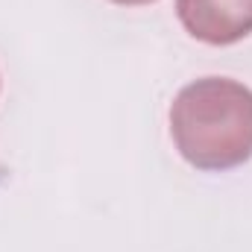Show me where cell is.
I'll use <instances>...</instances> for the list:
<instances>
[{
    "label": "cell",
    "instance_id": "cell-1",
    "mask_svg": "<svg viewBox=\"0 0 252 252\" xmlns=\"http://www.w3.org/2000/svg\"><path fill=\"white\" fill-rule=\"evenodd\" d=\"M170 135L190 167L223 173L252 158V88L229 76L188 82L170 106Z\"/></svg>",
    "mask_w": 252,
    "mask_h": 252
},
{
    "label": "cell",
    "instance_id": "cell-2",
    "mask_svg": "<svg viewBox=\"0 0 252 252\" xmlns=\"http://www.w3.org/2000/svg\"><path fill=\"white\" fill-rule=\"evenodd\" d=\"M176 18L190 38L229 47L252 32V0H176Z\"/></svg>",
    "mask_w": 252,
    "mask_h": 252
},
{
    "label": "cell",
    "instance_id": "cell-3",
    "mask_svg": "<svg viewBox=\"0 0 252 252\" xmlns=\"http://www.w3.org/2000/svg\"><path fill=\"white\" fill-rule=\"evenodd\" d=\"M118 6H147V3H156V0H112Z\"/></svg>",
    "mask_w": 252,
    "mask_h": 252
}]
</instances>
